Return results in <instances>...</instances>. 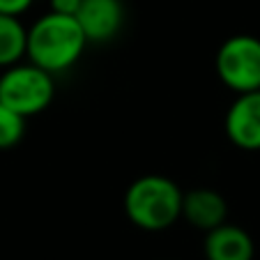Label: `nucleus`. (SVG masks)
<instances>
[{
    "instance_id": "obj_1",
    "label": "nucleus",
    "mask_w": 260,
    "mask_h": 260,
    "mask_svg": "<svg viewBox=\"0 0 260 260\" xmlns=\"http://www.w3.org/2000/svg\"><path fill=\"white\" fill-rule=\"evenodd\" d=\"M85 46H88V40L76 16L58 14L49 10L28 28L25 58L58 76L79 62Z\"/></svg>"
},
{
    "instance_id": "obj_2",
    "label": "nucleus",
    "mask_w": 260,
    "mask_h": 260,
    "mask_svg": "<svg viewBox=\"0 0 260 260\" xmlns=\"http://www.w3.org/2000/svg\"><path fill=\"white\" fill-rule=\"evenodd\" d=\"M182 191L166 175H143L124 191V214L136 228L161 233L182 216Z\"/></svg>"
},
{
    "instance_id": "obj_3",
    "label": "nucleus",
    "mask_w": 260,
    "mask_h": 260,
    "mask_svg": "<svg viewBox=\"0 0 260 260\" xmlns=\"http://www.w3.org/2000/svg\"><path fill=\"white\" fill-rule=\"evenodd\" d=\"M55 97V76L28 62H16L0 74V104L25 120L42 113Z\"/></svg>"
},
{
    "instance_id": "obj_4",
    "label": "nucleus",
    "mask_w": 260,
    "mask_h": 260,
    "mask_svg": "<svg viewBox=\"0 0 260 260\" xmlns=\"http://www.w3.org/2000/svg\"><path fill=\"white\" fill-rule=\"evenodd\" d=\"M216 76L228 90L242 94L260 90V37L233 35L219 46L214 58Z\"/></svg>"
},
{
    "instance_id": "obj_5",
    "label": "nucleus",
    "mask_w": 260,
    "mask_h": 260,
    "mask_svg": "<svg viewBox=\"0 0 260 260\" xmlns=\"http://www.w3.org/2000/svg\"><path fill=\"white\" fill-rule=\"evenodd\" d=\"M228 141L244 152H260V90L242 92L233 99L223 118Z\"/></svg>"
},
{
    "instance_id": "obj_6",
    "label": "nucleus",
    "mask_w": 260,
    "mask_h": 260,
    "mask_svg": "<svg viewBox=\"0 0 260 260\" xmlns=\"http://www.w3.org/2000/svg\"><path fill=\"white\" fill-rule=\"evenodd\" d=\"M76 21L83 30L85 40L104 44L118 37L124 25V3L122 0H81L76 10Z\"/></svg>"
},
{
    "instance_id": "obj_7",
    "label": "nucleus",
    "mask_w": 260,
    "mask_h": 260,
    "mask_svg": "<svg viewBox=\"0 0 260 260\" xmlns=\"http://www.w3.org/2000/svg\"><path fill=\"white\" fill-rule=\"evenodd\" d=\"M189 226L207 233L228 221V203L216 189L198 187L182 196V216Z\"/></svg>"
},
{
    "instance_id": "obj_8",
    "label": "nucleus",
    "mask_w": 260,
    "mask_h": 260,
    "mask_svg": "<svg viewBox=\"0 0 260 260\" xmlns=\"http://www.w3.org/2000/svg\"><path fill=\"white\" fill-rule=\"evenodd\" d=\"M203 251L205 260H253L255 244L244 228L223 221L221 226L205 233Z\"/></svg>"
},
{
    "instance_id": "obj_9",
    "label": "nucleus",
    "mask_w": 260,
    "mask_h": 260,
    "mask_svg": "<svg viewBox=\"0 0 260 260\" xmlns=\"http://www.w3.org/2000/svg\"><path fill=\"white\" fill-rule=\"evenodd\" d=\"M28 28L21 23V16L0 14V69L12 67L25 58Z\"/></svg>"
},
{
    "instance_id": "obj_10",
    "label": "nucleus",
    "mask_w": 260,
    "mask_h": 260,
    "mask_svg": "<svg viewBox=\"0 0 260 260\" xmlns=\"http://www.w3.org/2000/svg\"><path fill=\"white\" fill-rule=\"evenodd\" d=\"M25 134V118L0 104V150H10L21 143Z\"/></svg>"
},
{
    "instance_id": "obj_11",
    "label": "nucleus",
    "mask_w": 260,
    "mask_h": 260,
    "mask_svg": "<svg viewBox=\"0 0 260 260\" xmlns=\"http://www.w3.org/2000/svg\"><path fill=\"white\" fill-rule=\"evenodd\" d=\"M37 0H0V14L21 16L35 5Z\"/></svg>"
},
{
    "instance_id": "obj_12",
    "label": "nucleus",
    "mask_w": 260,
    "mask_h": 260,
    "mask_svg": "<svg viewBox=\"0 0 260 260\" xmlns=\"http://www.w3.org/2000/svg\"><path fill=\"white\" fill-rule=\"evenodd\" d=\"M79 5H81V0H49L51 12H58V14H69V16L76 14Z\"/></svg>"
}]
</instances>
